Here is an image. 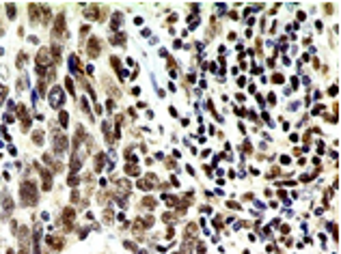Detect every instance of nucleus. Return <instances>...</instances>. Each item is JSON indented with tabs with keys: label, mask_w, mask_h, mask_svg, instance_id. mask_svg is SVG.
<instances>
[{
	"label": "nucleus",
	"mask_w": 341,
	"mask_h": 254,
	"mask_svg": "<svg viewBox=\"0 0 341 254\" xmlns=\"http://www.w3.org/2000/svg\"><path fill=\"white\" fill-rule=\"evenodd\" d=\"M20 200L24 207H30L37 203V190H35V183L33 181H24L22 187H20Z\"/></svg>",
	"instance_id": "f257e3e1"
},
{
	"label": "nucleus",
	"mask_w": 341,
	"mask_h": 254,
	"mask_svg": "<svg viewBox=\"0 0 341 254\" xmlns=\"http://www.w3.org/2000/svg\"><path fill=\"white\" fill-rule=\"evenodd\" d=\"M63 101H65L63 90H61L58 86H52V90H50V106H52V108H61Z\"/></svg>",
	"instance_id": "f03ea898"
},
{
	"label": "nucleus",
	"mask_w": 341,
	"mask_h": 254,
	"mask_svg": "<svg viewBox=\"0 0 341 254\" xmlns=\"http://www.w3.org/2000/svg\"><path fill=\"white\" fill-rule=\"evenodd\" d=\"M63 30H65V13H58V17H56V22H54V26H52V35H54V37H61Z\"/></svg>",
	"instance_id": "7ed1b4c3"
},
{
	"label": "nucleus",
	"mask_w": 341,
	"mask_h": 254,
	"mask_svg": "<svg viewBox=\"0 0 341 254\" xmlns=\"http://www.w3.org/2000/svg\"><path fill=\"white\" fill-rule=\"evenodd\" d=\"M52 138H54V151H56V153H63L65 147H67V142H69L67 136H63V134H54Z\"/></svg>",
	"instance_id": "20e7f679"
},
{
	"label": "nucleus",
	"mask_w": 341,
	"mask_h": 254,
	"mask_svg": "<svg viewBox=\"0 0 341 254\" xmlns=\"http://www.w3.org/2000/svg\"><path fill=\"white\" fill-rule=\"evenodd\" d=\"M45 241H48V246H50L52 250H56V252H58V250H63V246H65V241H63V237H56V235H54V237L50 235V237H48Z\"/></svg>",
	"instance_id": "39448f33"
},
{
	"label": "nucleus",
	"mask_w": 341,
	"mask_h": 254,
	"mask_svg": "<svg viewBox=\"0 0 341 254\" xmlns=\"http://www.w3.org/2000/svg\"><path fill=\"white\" fill-rule=\"evenodd\" d=\"M35 168H39L37 164H35ZM41 170V177H43V190H52V174H50V170L45 168H39Z\"/></svg>",
	"instance_id": "423d86ee"
},
{
	"label": "nucleus",
	"mask_w": 341,
	"mask_h": 254,
	"mask_svg": "<svg viewBox=\"0 0 341 254\" xmlns=\"http://www.w3.org/2000/svg\"><path fill=\"white\" fill-rule=\"evenodd\" d=\"M86 50H89V56H91V58H95V56L99 54V39H95V37H93V39L89 41V47H86Z\"/></svg>",
	"instance_id": "0eeeda50"
},
{
	"label": "nucleus",
	"mask_w": 341,
	"mask_h": 254,
	"mask_svg": "<svg viewBox=\"0 0 341 254\" xmlns=\"http://www.w3.org/2000/svg\"><path fill=\"white\" fill-rule=\"evenodd\" d=\"M63 222H65V228H67V230L74 228V211H71V209H65V211H63Z\"/></svg>",
	"instance_id": "6e6552de"
},
{
	"label": "nucleus",
	"mask_w": 341,
	"mask_h": 254,
	"mask_svg": "<svg viewBox=\"0 0 341 254\" xmlns=\"http://www.w3.org/2000/svg\"><path fill=\"white\" fill-rule=\"evenodd\" d=\"M17 112H20V119H22V127L28 129V125H30V116H28L26 108H24V106H17Z\"/></svg>",
	"instance_id": "1a4fd4ad"
},
{
	"label": "nucleus",
	"mask_w": 341,
	"mask_h": 254,
	"mask_svg": "<svg viewBox=\"0 0 341 254\" xmlns=\"http://www.w3.org/2000/svg\"><path fill=\"white\" fill-rule=\"evenodd\" d=\"M39 11H41L39 4H28V13H30V22H33V24L39 22Z\"/></svg>",
	"instance_id": "9d476101"
},
{
	"label": "nucleus",
	"mask_w": 341,
	"mask_h": 254,
	"mask_svg": "<svg viewBox=\"0 0 341 254\" xmlns=\"http://www.w3.org/2000/svg\"><path fill=\"white\" fill-rule=\"evenodd\" d=\"M2 207H4V211H7V213L13 211V200H11V196H9L7 192L2 194Z\"/></svg>",
	"instance_id": "9b49d317"
},
{
	"label": "nucleus",
	"mask_w": 341,
	"mask_h": 254,
	"mask_svg": "<svg viewBox=\"0 0 341 254\" xmlns=\"http://www.w3.org/2000/svg\"><path fill=\"white\" fill-rule=\"evenodd\" d=\"M86 15H89L91 20H99V7H97V4H91L89 11H86Z\"/></svg>",
	"instance_id": "f8f14e48"
},
{
	"label": "nucleus",
	"mask_w": 341,
	"mask_h": 254,
	"mask_svg": "<svg viewBox=\"0 0 341 254\" xmlns=\"http://www.w3.org/2000/svg\"><path fill=\"white\" fill-rule=\"evenodd\" d=\"M110 63H112V67H115V71H117L119 76H125V73H123V69H121V60H119L117 56H112V58H110Z\"/></svg>",
	"instance_id": "ddd939ff"
},
{
	"label": "nucleus",
	"mask_w": 341,
	"mask_h": 254,
	"mask_svg": "<svg viewBox=\"0 0 341 254\" xmlns=\"http://www.w3.org/2000/svg\"><path fill=\"white\" fill-rule=\"evenodd\" d=\"M104 162H106V157H104V153H99V155L95 157V170H97V172L102 170V166H104Z\"/></svg>",
	"instance_id": "4468645a"
},
{
	"label": "nucleus",
	"mask_w": 341,
	"mask_h": 254,
	"mask_svg": "<svg viewBox=\"0 0 341 254\" xmlns=\"http://www.w3.org/2000/svg\"><path fill=\"white\" fill-rule=\"evenodd\" d=\"M33 142L35 144H43V131H35L33 134Z\"/></svg>",
	"instance_id": "2eb2a0df"
},
{
	"label": "nucleus",
	"mask_w": 341,
	"mask_h": 254,
	"mask_svg": "<svg viewBox=\"0 0 341 254\" xmlns=\"http://www.w3.org/2000/svg\"><path fill=\"white\" fill-rule=\"evenodd\" d=\"M194 233H197V224H190V226L186 228V239H190V237H194Z\"/></svg>",
	"instance_id": "dca6fc26"
},
{
	"label": "nucleus",
	"mask_w": 341,
	"mask_h": 254,
	"mask_svg": "<svg viewBox=\"0 0 341 254\" xmlns=\"http://www.w3.org/2000/svg\"><path fill=\"white\" fill-rule=\"evenodd\" d=\"M119 24H121V13H115V17H112V30H117Z\"/></svg>",
	"instance_id": "f3484780"
},
{
	"label": "nucleus",
	"mask_w": 341,
	"mask_h": 254,
	"mask_svg": "<svg viewBox=\"0 0 341 254\" xmlns=\"http://www.w3.org/2000/svg\"><path fill=\"white\" fill-rule=\"evenodd\" d=\"M143 207H145V209H153V207H156V200H153V198H145V200H143Z\"/></svg>",
	"instance_id": "a211bd4d"
},
{
	"label": "nucleus",
	"mask_w": 341,
	"mask_h": 254,
	"mask_svg": "<svg viewBox=\"0 0 341 254\" xmlns=\"http://www.w3.org/2000/svg\"><path fill=\"white\" fill-rule=\"evenodd\" d=\"M7 13H9V17H11V20L15 17V4H13V2H9V4H7Z\"/></svg>",
	"instance_id": "6ab92c4d"
},
{
	"label": "nucleus",
	"mask_w": 341,
	"mask_h": 254,
	"mask_svg": "<svg viewBox=\"0 0 341 254\" xmlns=\"http://www.w3.org/2000/svg\"><path fill=\"white\" fill-rule=\"evenodd\" d=\"M58 119H61V121H58V123H61V125L65 127L67 125V123H69V121H67V119H69V114H67V112H65V110H63V112H61V116H58Z\"/></svg>",
	"instance_id": "aec40b11"
},
{
	"label": "nucleus",
	"mask_w": 341,
	"mask_h": 254,
	"mask_svg": "<svg viewBox=\"0 0 341 254\" xmlns=\"http://www.w3.org/2000/svg\"><path fill=\"white\" fill-rule=\"evenodd\" d=\"M125 172L134 177V174H138V168H136V166H132V164H128V166H125Z\"/></svg>",
	"instance_id": "412c9836"
},
{
	"label": "nucleus",
	"mask_w": 341,
	"mask_h": 254,
	"mask_svg": "<svg viewBox=\"0 0 341 254\" xmlns=\"http://www.w3.org/2000/svg\"><path fill=\"white\" fill-rule=\"evenodd\" d=\"M138 187H140V190H145V192H147V190H151L149 181H138Z\"/></svg>",
	"instance_id": "4be33fe9"
},
{
	"label": "nucleus",
	"mask_w": 341,
	"mask_h": 254,
	"mask_svg": "<svg viewBox=\"0 0 341 254\" xmlns=\"http://www.w3.org/2000/svg\"><path fill=\"white\" fill-rule=\"evenodd\" d=\"M65 86H67V90L74 95V80H69V78H67V80H65Z\"/></svg>",
	"instance_id": "5701e85b"
},
{
	"label": "nucleus",
	"mask_w": 341,
	"mask_h": 254,
	"mask_svg": "<svg viewBox=\"0 0 341 254\" xmlns=\"http://www.w3.org/2000/svg\"><path fill=\"white\" fill-rule=\"evenodd\" d=\"M190 241H192V239H190ZM190 241L184 246V254H192V243H190Z\"/></svg>",
	"instance_id": "b1692460"
},
{
	"label": "nucleus",
	"mask_w": 341,
	"mask_h": 254,
	"mask_svg": "<svg viewBox=\"0 0 341 254\" xmlns=\"http://www.w3.org/2000/svg\"><path fill=\"white\" fill-rule=\"evenodd\" d=\"M26 63V54H20V58H17V67H22Z\"/></svg>",
	"instance_id": "393cba45"
},
{
	"label": "nucleus",
	"mask_w": 341,
	"mask_h": 254,
	"mask_svg": "<svg viewBox=\"0 0 341 254\" xmlns=\"http://www.w3.org/2000/svg\"><path fill=\"white\" fill-rule=\"evenodd\" d=\"M272 82H274V84H281V82H283V76H281V73H276V76L272 78Z\"/></svg>",
	"instance_id": "a878e982"
},
{
	"label": "nucleus",
	"mask_w": 341,
	"mask_h": 254,
	"mask_svg": "<svg viewBox=\"0 0 341 254\" xmlns=\"http://www.w3.org/2000/svg\"><path fill=\"white\" fill-rule=\"evenodd\" d=\"M244 151H246V153H251V151H253V147H251V142H244Z\"/></svg>",
	"instance_id": "bb28decb"
},
{
	"label": "nucleus",
	"mask_w": 341,
	"mask_h": 254,
	"mask_svg": "<svg viewBox=\"0 0 341 254\" xmlns=\"http://www.w3.org/2000/svg\"><path fill=\"white\" fill-rule=\"evenodd\" d=\"M7 254H13V250H9V252H7Z\"/></svg>",
	"instance_id": "cd10ccee"
}]
</instances>
